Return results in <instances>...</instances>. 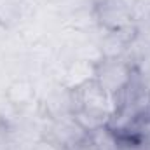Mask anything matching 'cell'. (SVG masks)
Here are the masks:
<instances>
[{
    "mask_svg": "<svg viewBox=\"0 0 150 150\" xmlns=\"http://www.w3.org/2000/svg\"><path fill=\"white\" fill-rule=\"evenodd\" d=\"M133 77V67L122 58H101L94 65V79L113 100L127 89Z\"/></svg>",
    "mask_w": 150,
    "mask_h": 150,
    "instance_id": "obj_1",
    "label": "cell"
},
{
    "mask_svg": "<svg viewBox=\"0 0 150 150\" xmlns=\"http://www.w3.org/2000/svg\"><path fill=\"white\" fill-rule=\"evenodd\" d=\"M75 98V112L77 110H87L93 113H101L112 117L113 110V98L101 87V84L93 77L80 86L72 89Z\"/></svg>",
    "mask_w": 150,
    "mask_h": 150,
    "instance_id": "obj_2",
    "label": "cell"
},
{
    "mask_svg": "<svg viewBox=\"0 0 150 150\" xmlns=\"http://www.w3.org/2000/svg\"><path fill=\"white\" fill-rule=\"evenodd\" d=\"M98 21L108 30L119 32L133 25V12L127 4L122 0H103L96 5Z\"/></svg>",
    "mask_w": 150,
    "mask_h": 150,
    "instance_id": "obj_3",
    "label": "cell"
},
{
    "mask_svg": "<svg viewBox=\"0 0 150 150\" xmlns=\"http://www.w3.org/2000/svg\"><path fill=\"white\" fill-rule=\"evenodd\" d=\"M54 142H58L65 150H74L80 143L87 140V133L80 127V124L74 119V115H65L61 119H56L51 127L49 134Z\"/></svg>",
    "mask_w": 150,
    "mask_h": 150,
    "instance_id": "obj_4",
    "label": "cell"
},
{
    "mask_svg": "<svg viewBox=\"0 0 150 150\" xmlns=\"http://www.w3.org/2000/svg\"><path fill=\"white\" fill-rule=\"evenodd\" d=\"M89 142H91V145L96 150H119L117 133L108 124L91 131L89 133Z\"/></svg>",
    "mask_w": 150,
    "mask_h": 150,
    "instance_id": "obj_5",
    "label": "cell"
},
{
    "mask_svg": "<svg viewBox=\"0 0 150 150\" xmlns=\"http://www.w3.org/2000/svg\"><path fill=\"white\" fill-rule=\"evenodd\" d=\"M33 96H35V87L28 80H18L7 91V98L14 105H26L32 101Z\"/></svg>",
    "mask_w": 150,
    "mask_h": 150,
    "instance_id": "obj_6",
    "label": "cell"
},
{
    "mask_svg": "<svg viewBox=\"0 0 150 150\" xmlns=\"http://www.w3.org/2000/svg\"><path fill=\"white\" fill-rule=\"evenodd\" d=\"M74 119L80 124V127L89 134L91 131L101 127V126H107L110 122V117L108 115H101V113H93L87 112V110H77V112L72 113Z\"/></svg>",
    "mask_w": 150,
    "mask_h": 150,
    "instance_id": "obj_7",
    "label": "cell"
},
{
    "mask_svg": "<svg viewBox=\"0 0 150 150\" xmlns=\"http://www.w3.org/2000/svg\"><path fill=\"white\" fill-rule=\"evenodd\" d=\"M28 150H65V149H63L58 142H54L51 136H47V138H40V140H37Z\"/></svg>",
    "mask_w": 150,
    "mask_h": 150,
    "instance_id": "obj_8",
    "label": "cell"
},
{
    "mask_svg": "<svg viewBox=\"0 0 150 150\" xmlns=\"http://www.w3.org/2000/svg\"><path fill=\"white\" fill-rule=\"evenodd\" d=\"M140 147L142 150H150V129L140 138Z\"/></svg>",
    "mask_w": 150,
    "mask_h": 150,
    "instance_id": "obj_9",
    "label": "cell"
}]
</instances>
